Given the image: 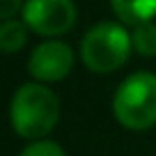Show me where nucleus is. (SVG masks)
Instances as JSON below:
<instances>
[{
  "mask_svg": "<svg viewBox=\"0 0 156 156\" xmlns=\"http://www.w3.org/2000/svg\"><path fill=\"white\" fill-rule=\"evenodd\" d=\"M131 48V34L124 25L101 21L85 32L80 41V58L90 71L110 73L129 60Z\"/></svg>",
  "mask_w": 156,
  "mask_h": 156,
  "instance_id": "3",
  "label": "nucleus"
},
{
  "mask_svg": "<svg viewBox=\"0 0 156 156\" xmlns=\"http://www.w3.org/2000/svg\"><path fill=\"white\" fill-rule=\"evenodd\" d=\"M73 67V51L64 41H44L30 53L28 71L39 83H58Z\"/></svg>",
  "mask_w": 156,
  "mask_h": 156,
  "instance_id": "5",
  "label": "nucleus"
},
{
  "mask_svg": "<svg viewBox=\"0 0 156 156\" xmlns=\"http://www.w3.org/2000/svg\"><path fill=\"white\" fill-rule=\"evenodd\" d=\"M117 122L131 131H145L156 124V73L138 71L117 87L112 97Z\"/></svg>",
  "mask_w": 156,
  "mask_h": 156,
  "instance_id": "2",
  "label": "nucleus"
},
{
  "mask_svg": "<svg viewBox=\"0 0 156 156\" xmlns=\"http://www.w3.org/2000/svg\"><path fill=\"white\" fill-rule=\"evenodd\" d=\"M21 156H64V151L60 145L51 140H34L32 145H28L21 151Z\"/></svg>",
  "mask_w": 156,
  "mask_h": 156,
  "instance_id": "9",
  "label": "nucleus"
},
{
  "mask_svg": "<svg viewBox=\"0 0 156 156\" xmlns=\"http://www.w3.org/2000/svg\"><path fill=\"white\" fill-rule=\"evenodd\" d=\"M131 44L145 58H154L156 55V25L151 21L140 25H133L131 30Z\"/></svg>",
  "mask_w": 156,
  "mask_h": 156,
  "instance_id": "8",
  "label": "nucleus"
},
{
  "mask_svg": "<svg viewBox=\"0 0 156 156\" xmlns=\"http://www.w3.org/2000/svg\"><path fill=\"white\" fill-rule=\"evenodd\" d=\"M112 12L122 23L140 25L156 16V0H110Z\"/></svg>",
  "mask_w": 156,
  "mask_h": 156,
  "instance_id": "6",
  "label": "nucleus"
},
{
  "mask_svg": "<svg viewBox=\"0 0 156 156\" xmlns=\"http://www.w3.org/2000/svg\"><path fill=\"white\" fill-rule=\"evenodd\" d=\"M23 0H0V16H2V21L7 19H14V14L19 9H23Z\"/></svg>",
  "mask_w": 156,
  "mask_h": 156,
  "instance_id": "10",
  "label": "nucleus"
},
{
  "mask_svg": "<svg viewBox=\"0 0 156 156\" xmlns=\"http://www.w3.org/2000/svg\"><path fill=\"white\" fill-rule=\"evenodd\" d=\"M23 23L41 37H58L73 28L76 5L73 0H25Z\"/></svg>",
  "mask_w": 156,
  "mask_h": 156,
  "instance_id": "4",
  "label": "nucleus"
},
{
  "mask_svg": "<svg viewBox=\"0 0 156 156\" xmlns=\"http://www.w3.org/2000/svg\"><path fill=\"white\" fill-rule=\"evenodd\" d=\"M28 25L21 23L16 19H7L0 25V48L5 53H14V51H21L28 41Z\"/></svg>",
  "mask_w": 156,
  "mask_h": 156,
  "instance_id": "7",
  "label": "nucleus"
},
{
  "mask_svg": "<svg viewBox=\"0 0 156 156\" xmlns=\"http://www.w3.org/2000/svg\"><path fill=\"white\" fill-rule=\"evenodd\" d=\"M9 119L21 138L39 140L48 136L60 119V101L53 90L41 83H25L14 92Z\"/></svg>",
  "mask_w": 156,
  "mask_h": 156,
  "instance_id": "1",
  "label": "nucleus"
}]
</instances>
